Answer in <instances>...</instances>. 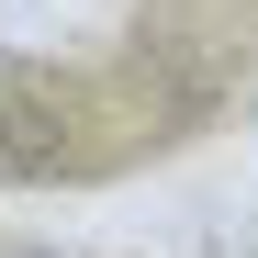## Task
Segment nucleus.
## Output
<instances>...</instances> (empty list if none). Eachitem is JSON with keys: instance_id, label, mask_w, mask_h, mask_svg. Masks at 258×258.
Listing matches in <instances>:
<instances>
[{"instance_id": "obj_1", "label": "nucleus", "mask_w": 258, "mask_h": 258, "mask_svg": "<svg viewBox=\"0 0 258 258\" xmlns=\"http://www.w3.org/2000/svg\"><path fill=\"white\" fill-rule=\"evenodd\" d=\"M0 258H68V247H0Z\"/></svg>"}]
</instances>
